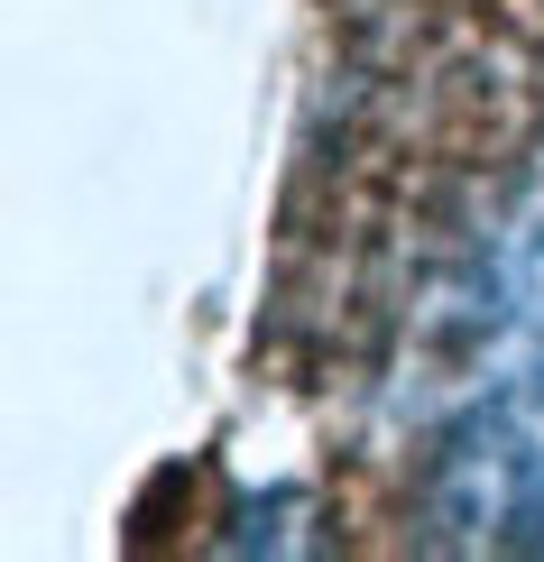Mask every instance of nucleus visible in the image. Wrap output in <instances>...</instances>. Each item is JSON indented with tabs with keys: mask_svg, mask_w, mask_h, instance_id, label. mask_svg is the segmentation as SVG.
Instances as JSON below:
<instances>
[{
	"mask_svg": "<svg viewBox=\"0 0 544 562\" xmlns=\"http://www.w3.org/2000/svg\"><path fill=\"white\" fill-rule=\"evenodd\" d=\"M508 304L526 333H544V184L526 194V213L508 222Z\"/></svg>",
	"mask_w": 544,
	"mask_h": 562,
	"instance_id": "f03ea898",
	"label": "nucleus"
},
{
	"mask_svg": "<svg viewBox=\"0 0 544 562\" xmlns=\"http://www.w3.org/2000/svg\"><path fill=\"white\" fill-rule=\"evenodd\" d=\"M424 517L462 553H544V379H508L434 442Z\"/></svg>",
	"mask_w": 544,
	"mask_h": 562,
	"instance_id": "f257e3e1",
	"label": "nucleus"
}]
</instances>
